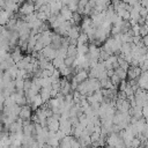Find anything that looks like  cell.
<instances>
[{
	"label": "cell",
	"mask_w": 148,
	"mask_h": 148,
	"mask_svg": "<svg viewBox=\"0 0 148 148\" xmlns=\"http://www.w3.org/2000/svg\"><path fill=\"white\" fill-rule=\"evenodd\" d=\"M52 64L54 65V67L57 68V69H59V68H61L64 65H65V58H62V57H57L56 59H53L52 60Z\"/></svg>",
	"instance_id": "9c48e42d"
},
{
	"label": "cell",
	"mask_w": 148,
	"mask_h": 148,
	"mask_svg": "<svg viewBox=\"0 0 148 148\" xmlns=\"http://www.w3.org/2000/svg\"><path fill=\"white\" fill-rule=\"evenodd\" d=\"M67 57H73V58H77L79 53H77V46L75 45H69L67 49Z\"/></svg>",
	"instance_id": "ba28073f"
},
{
	"label": "cell",
	"mask_w": 148,
	"mask_h": 148,
	"mask_svg": "<svg viewBox=\"0 0 148 148\" xmlns=\"http://www.w3.org/2000/svg\"><path fill=\"white\" fill-rule=\"evenodd\" d=\"M32 117V109L30 105H24L21 108V112L18 118H21L22 120H31Z\"/></svg>",
	"instance_id": "3957f363"
},
{
	"label": "cell",
	"mask_w": 148,
	"mask_h": 148,
	"mask_svg": "<svg viewBox=\"0 0 148 148\" xmlns=\"http://www.w3.org/2000/svg\"><path fill=\"white\" fill-rule=\"evenodd\" d=\"M142 145V141L139 136H134L132 142H131V148H139L140 146Z\"/></svg>",
	"instance_id": "7c38bea8"
},
{
	"label": "cell",
	"mask_w": 148,
	"mask_h": 148,
	"mask_svg": "<svg viewBox=\"0 0 148 148\" xmlns=\"http://www.w3.org/2000/svg\"><path fill=\"white\" fill-rule=\"evenodd\" d=\"M124 148H131V147H124Z\"/></svg>",
	"instance_id": "7402d4cb"
},
{
	"label": "cell",
	"mask_w": 148,
	"mask_h": 148,
	"mask_svg": "<svg viewBox=\"0 0 148 148\" xmlns=\"http://www.w3.org/2000/svg\"><path fill=\"white\" fill-rule=\"evenodd\" d=\"M138 24H139V25L146 24V18H145V17H140V18L138 20Z\"/></svg>",
	"instance_id": "ac0fdd59"
},
{
	"label": "cell",
	"mask_w": 148,
	"mask_h": 148,
	"mask_svg": "<svg viewBox=\"0 0 148 148\" xmlns=\"http://www.w3.org/2000/svg\"><path fill=\"white\" fill-rule=\"evenodd\" d=\"M140 16L146 18V17L148 16V8H146V7H142V8L140 9Z\"/></svg>",
	"instance_id": "e0dca14e"
},
{
	"label": "cell",
	"mask_w": 148,
	"mask_h": 148,
	"mask_svg": "<svg viewBox=\"0 0 148 148\" xmlns=\"http://www.w3.org/2000/svg\"><path fill=\"white\" fill-rule=\"evenodd\" d=\"M36 12V9H35V3H32V2H30V1H25L24 3H22L21 6H20V10H18V13H21V14H23V15H30V14H32V13H35Z\"/></svg>",
	"instance_id": "6da1fadb"
},
{
	"label": "cell",
	"mask_w": 148,
	"mask_h": 148,
	"mask_svg": "<svg viewBox=\"0 0 148 148\" xmlns=\"http://www.w3.org/2000/svg\"><path fill=\"white\" fill-rule=\"evenodd\" d=\"M27 1H30V2H32V3H36L38 0H27Z\"/></svg>",
	"instance_id": "44dd1931"
},
{
	"label": "cell",
	"mask_w": 148,
	"mask_h": 148,
	"mask_svg": "<svg viewBox=\"0 0 148 148\" xmlns=\"http://www.w3.org/2000/svg\"><path fill=\"white\" fill-rule=\"evenodd\" d=\"M114 72H116V74H117L121 80H126V79H127V71H125V69L118 67L117 69H114Z\"/></svg>",
	"instance_id": "8fae6325"
},
{
	"label": "cell",
	"mask_w": 148,
	"mask_h": 148,
	"mask_svg": "<svg viewBox=\"0 0 148 148\" xmlns=\"http://www.w3.org/2000/svg\"><path fill=\"white\" fill-rule=\"evenodd\" d=\"M74 77H75V80H76L79 83H82V82H84L86 80L89 79V72H88V71H84V69L79 71V72L75 74Z\"/></svg>",
	"instance_id": "5b68a950"
},
{
	"label": "cell",
	"mask_w": 148,
	"mask_h": 148,
	"mask_svg": "<svg viewBox=\"0 0 148 148\" xmlns=\"http://www.w3.org/2000/svg\"><path fill=\"white\" fill-rule=\"evenodd\" d=\"M60 15L66 20V21H71L72 17H73V12L67 7V6H64L60 10Z\"/></svg>",
	"instance_id": "52a82bcc"
},
{
	"label": "cell",
	"mask_w": 148,
	"mask_h": 148,
	"mask_svg": "<svg viewBox=\"0 0 148 148\" xmlns=\"http://www.w3.org/2000/svg\"><path fill=\"white\" fill-rule=\"evenodd\" d=\"M128 84H130V83H128V81L123 80V81L120 82L119 87H118V88H119V91H125V90H126V88L128 87Z\"/></svg>",
	"instance_id": "2e32d148"
},
{
	"label": "cell",
	"mask_w": 148,
	"mask_h": 148,
	"mask_svg": "<svg viewBox=\"0 0 148 148\" xmlns=\"http://www.w3.org/2000/svg\"><path fill=\"white\" fill-rule=\"evenodd\" d=\"M118 64H119V67L120 68H123V69H125V71H128L130 69V67H131V64L130 62H127L123 57H118Z\"/></svg>",
	"instance_id": "30bf717a"
},
{
	"label": "cell",
	"mask_w": 148,
	"mask_h": 148,
	"mask_svg": "<svg viewBox=\"0 0 148 148\" xmlns=\"http://www.w3.org/2000/svg\"><path fill=\"white\" fill-rule=\"evenodd\" d=\"M148 35V24H143V25H140V36L141 37H145Z\"/></svg>",
	"instance_id": "9a60e30c"
},
{
	"label": "cell",
	"mask_w": 148,
	"mask_h": 148,
	"mask_svg": "<svg viewBox=\"0 0 148 148\" xmlns=\"http://www.w3.org/2000/svg\"><path fill=\"white\" fill-rule=\"evenodd\" d=\"M142 42H143V45L148 47V35L145 36V37H142Z\"/></svg>",
	"instance_id": "d6986e66"
},
{
	"label": "cell",
	"mask_w": 148,
	"mask_h": 148,
	"mask_svg": "<svg viewBox=\"0 0 148 148\" xmlns=\"http://www.w3.org/2000/svg\"><path fill=\"white\" fill-rule=\"evenodd\" d=\"M75 60L76 58H73V57H66L65 58V65L67 67H72L74 64H75Z\"/></svg>",
	"instance_id": "5bb4252c"
},
{
	"label": "cell",
	"mask_w": 148,
	"mask_h": 148,
	"mask_svg": "<svg viewBox=\"0 0 148 148\" xmlns=\"http://www.w3.org/2000/svg\"><path fill=\"white\" fill-rule=\"evenodd\" d=\"M139 80V87L141 88V89H145L146 90V88H147V86H148V72H142V74L140 75V77L138 79Z\"/></svg>",
	"instance_id": "8992f818"
},
{
	"label": "cell",
	"mask_w": 148,
	"mask_h": 148,
	"mask_svg": "<svg viewBox=\"0 0 148 148\" xmlns=\"http://www.w3.org/2000/svg\"><path fill=\"white\" fill-rule=\"evenodd\" d=\"M110 80H111V82L113 83V86H116V87H119L120 82L123 81V80H121V79H120L116 73H114V75H112V76L110 77ZM118 89H119V88H118Z\"/></svg>",
	"instance_id": "4fadbf2b"
},
{
	"label": "cell",
	"mask_w": 148,
	"mask_h": 148,
	"mask_svg": "<svg viewBox=\"0 0 148 148\" xmlns=\"http://www.w3.org/2000/svg\"><path fill=\"white\" fill-rule=\"evenodd\" d=\"M51 90H52V87H44L40 89L39 91V95L43 99L44 103H47L52 97H51Z\"/></svg>",
	"instance_id": "277c9868"
},
{
	"label": "cell",
	"mask_w": 148,
	"mask_h": 148,
	"mask_svg": "<svg viewBox=\"0 0 148 148\" xmlns=\"http://www.w3.org/2000/svg\"><path fill=\"white\" fill-rule=\"evenodd\" d=\"M142 74V69L141 67H130V69L127 71V80L131 81V80H134V79H139L140 75Z\"/></svg>",
	"instance_id": "7a4b0ae2"
},
{
	"label": "cell",
	"mask_w": 148,
	"mask_h": 148,
	"mask_svg": "<svg viewBox=\"0 0 148 148\" xmlns=\"http://www.w3.org/2000/svg\"><path fill=\"white\" fill-rule=\"evenodd\" d=\"M106 73H108V76H109V77H111L112 75H114V73H116V72H114V69H109V71H106Z\"/></svg>",
	"instance_id": "ffe728a7"
}]
</instances>
